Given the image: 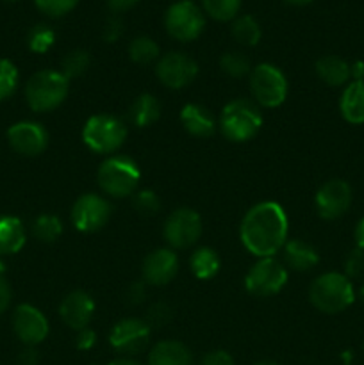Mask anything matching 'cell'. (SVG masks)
I'll list each match as a JSON object with an SVG mask.
<instances>
[{"instance_id": "6da1fadb", "label": "cell", "mask_w": 364, "mask_h": 365, "mask_svg": "<svg viewBox=\"0 0 364 365\" xmlns=\"http://www.w3.org/2000/svg\"><path fill=\"white\" fill-rule=\"evenodd\" d=\"M239 235L252 255L273 257L288 242V216L278 203H257L243 217Z\"/></svg>"}, {"instance_id": "7a4b0ae2", "label": "cell", "mask_w": 364, "mask_h": 365, "mask_svg": "<svg viewBox=\"0 0 364 365\" xmlns=\"http://www.w3.org/2000/svg\"><path fill=\"white\" fill-rule=\"evenodd\" d=\"M309 299L323 314H339L348 309L355 299V291L346 274L325 273L313 282Z\"/></svg>"}, {"instance_id": "3957f363", "label": "cell", "mask_w": 364, "mask_h": 365, "mask_svg": "<svg viewBox=\"0 0 364 365\" xmlns=\"http://www.w3.org/2000/svg\"><path fill=\"white\" fill-rule=\"evenodd\" d=\"M263 127L259 107L245 98L232 100L223 107L220 116L221 134L234 143L250 141Z\"/></svg>"}, {"instance_id": "277c9868", "label": "cell", "mask_w": 364, "mask_h": 365, "mask_svg": "<svg viewBox=\"0 0 364 365\" xmlns=\"http://www.w3.org/2000/svg\"><path fill=\"white\" fill-rule=\"evenodd\" d=\"M139 168L127 155H113L103 160L96 173L100 189L113 198H125L136 191L139 184Z\"/></svg>"}, {"instance_id": "5b68a950", "label": "cell", "mask_w": 364, "mask_h": 365, "mask_svg": "<svg viewBox=\"0 0 364 365\" xmlns=\"http://www.w3.org/2000/svg\"><path fill=\"white\" fill-rule=\"evenodd\" d=\"M68 95V78L61 71L43 70L32 75L25 86V100L36 113L57 109Z\"/></svg>"}, {"instance_id": "8992f818", "label": "cell", "mask_w": 364, "mask_h": 365, "mask_svg": "<svg viewBox=\"0 0 364 365\" xmlns=\"http://www.w3.org/2000/svg\"><path fill=\"white\" fill-rule=\"evenodd\" d=\"M127 127L118 118L109 114L91 116L82 130V141L95 153H113L123 145Z\"/></svg>"}, {"instance_id": "52a82bcc", "label": "cell", "mask_w": 364, "mask_h": 365, "mask_svg": "<svg viewBox=\"0 0 364 365\" xmlns=\"http://www.w3.org/2000/svg\"><path fill=\"white\" fill-rule=\"evenodd\" d=\"M250 89L256 102L263 107H278L288 96L285 75L273 64H259L250 75Z\"/></svg>"}, {"instance_id": "ba28073f", "label": "cell", "mask_w": 364, "mask_h": 365, "mask_svg": "<svg viewBox=\"0 0 364 365\" xmlns=\"http://www.w3.org/2000/svg\"><path fill=\"white\" fill-rule=\"evenodd\" d=\"M288 282V271L273 257L259 259L246 273V291L257 298H270L278 294Z\"/></svg>"}, {"instance_id": "9c48e42d", "label": "cell", "mask_w": 364, "mask_h": 365, "mask_svg": "<svg viewBox=\"0 0 364 365\" xmlns=\"http://www.w3.org/2000/svg\"><path fill=\"white\" fill-rule=\"evenodd\" d=\"M164 24L171 38L178 41H193L202 34L206 27V18L191 0H181L166 11Z\"/></svg>"}, {"instance_id": "30bf717a", "label": "cell", "mask_w": 364, "mask_h": 365, "mask_svg": "<svg viewBox=\"0 0 364 365\" xmlns=\"http://www.w3.org/2000/svg\"><path fill=\"white\" fill-rule=\"evenodd\" d=\"M202 235V220L191 209H177L164 223V239L171 248L184 250L195 245Z\"/></svg>"}, {"instance_id": "8fae6325", "label": "cell", "mask_w": 364, "mask_h": 365, "mask_svg": "<svg viewBox=\"0 0 364 365\" xmlns=\"http://www.w3.org/2000/svg\"><path fill=\"white\" fill-rule=\"evenodd\" d=\"M111 217V205L98 195H84L71 207V223L79 232L100 230Z\"/></svg>"}, {"instance_id": "7c38bea8", "label": "cell", "mask_w": 364, "mask_h": 365, "mask_svg": "<svg viewBox=\"0 0 364 365\" xmlns=\"http://www.w3.org/2000/svg\"><path fill=\"white\" fill-rule=\"evenodd\" d=\"M156 73L166 88L182 89L195 81L198 64L186 53L171 52L161 57L156 66Z\"/></svg>"}, {"instance_id": "4fadbf2b", "label": "cell", "mask_w": 364, "mask_h": 365, "mask_svg": "<svg viewBox=\"0 0 364 365\" xmlns=\"http://www.w3.org/2000/svg\"><path fill=\"white\" fill-rule=\"evenodd\" d=\"M352 205V187L341 178L328 180L318 189L316 210L323 220H338L345 216Z\"/></svg>"}, {"instance_id": "5bb4252c", "label": "cell", "mask_w": 364, "mask_h": 365, "mask_svg": "<svg viewBox=\"0 0 364 365\" xmlns=\"http://www.w3.org/2000/svg\"><path fill=\"white\" fill-rule=\"evenodd\" d=\"M150 341V327L143 319H121L120 323L114 324L111 331L109 342L114 351L121 355H136L141 353L148 346Z\"/></svg>"}, {"instance_id": "9a60e30c", "label": "cell", "mask_w": 364, "mask_h": 365, "mask_svg": "<svg viewBox=\"0 0 364 365\" xmlns=\"http://www.w3.org/2000/svg\"><path fill=\"white\" fill-rule=\"evenodd\" d=\"M7 141L11 148L25 157H36L45 152L49 145V134L34 121H20L7 130Z\"/></svg>"}, {"instance_id": "2e32d148", "label": "cell", "mask_w": 364, "mask_h": 365, "mask_svg": "<svg viewBox=\"0 0 364 365\" xmlns=\"http://www.w3.org/2000/svg\"><path fill=\"white\" fill-rule=\"evenodd\" d=\"M13 330L25 346H36L49 335V321L36 307L20 305L13 314Z\"/></svg>"}, {"instance_id": "e0dca14e", "label": "cell", "mask_w": 364, "mask_h": 365, "mask_svg": "<svg viewBox=\"0 0 364 365\" xmlns=\"http://www.w3.org/2000/svg\"><path fill=\"white\" fill-rule=\"evenodd\" d=\"M93 312H95V302L84 291L70 292L61 302L59 307L61 319L64 321V324H68V327L77 331L89 327L93 319Z\"/></svg>"}, {"instance_id": "ac0fdd59", "label": "cell", "mask_w": 364, "mask_h": 365, "mask_svg": "<svg viewBox=\"0 0 364 365\" xmlns=\"http://www.w3.org/2000/svg\"><path fill=\"white\" fill-rule=\"evenodd\" d=\"M178 271V259L171 250L161 248L146 255L143 262V278L146 284L166 285Z\"/></svg>"}, {"instance_id": "d6986e66", "label": "cell", "mask_w": 364, "mask_h": 365, "mask_svg": "<svg viewBox=\"0 0 364 365\" xmlns=\"http://www.w3.org/2000/svg\"><path fill=\"white\" fill-rule=\"evenodd\" d=\"M181 121L186 130L195 138H209L216 130L213 114L200 103H188L181 110Z\"/></svg>"}, {"instance_id": "ffe728a7", "label": "cell", "mask_w": 364, "mask_h": 365, "mask_svg": "<svg viewBox=\"0 0 364 365\" xmlns=\"http://www.w3.org/2000/svg\"><path fill=\"white\" fill-rule=\"evenodd\" d=\"M339 110L348 123H364V81H353L346 86L339 100Z\"/></svg>"}, {"instance_id": "44dd1931", "label": "cell", "mask_w": 364, "mask_h": 365, "mask_svg": "<svg viewBox=\"0 0 364 365\" xmlns=\"http://www.w3.org/2000/svg\"><path fill=\"white\" fill-rule=\"evenodd\" d=\"M150 365H193L191 351L182 342L164 341L153 346L148 355Z\"/></svg>"}, {"instance_id": "7402d4cb", "label": "cell", "mask_w": 364, "mask_h": 365, "mask_svg": "<svg viewBox=\"0 0 364 365\" xmlns=\"http://www.w3.org/2000/svg\"><path fill=\"white\" fill-rule=\"evenodd\" d=\"M284 259L285 264H288L291 269L300 271H309L320 262V257H318V252L307 242L300 241V239H293V241H288L284 245Z\"/></svg>"}, {"instance_id": "603a6c76", "label": "cell", "mask_w": 364, "mask_h": 365, "mask_svg": "<svg viewBox=\"0 0 364 365\" xmlns=\"http://www.w3.org/2000/svg\"><path fill=\"white\" fill-rule=\"evenodd\" d=\"M25 245V228L14 216L0 217V255H14Z\"/></svg>"}, {"instance_id": "cb8c5ba5", "label": "cell", "mask_w": 364, "mask_h": 365, "mask_svg": "<svg viewBox=\"0 0 364 365\" xmlns=\"http://www.w3.org/2000/svg\"><path fill=\"white\" fill-rule=\"evenodd\" d=\"M161 116V103L157 102V98L148 93H143L139 95L134 102L128 107V121H131L134 127L145 128L148 125L156 123Z\"/></svg>"}, {"instance_id": "d4e9b609", "label": "cell", "mask_w": 364, "mask_h": 365, "mask_svg": "<svg viewBox=\"0 0 364 365\" xmlns=\"http://www.w3.org/2000/svg\"><path fill=\"white\" fill-rule=\"evenodd\" d=\"M316 73L325 84L334 86V88L348 84V81L352 78L350 64L338 56H325L318 59Z\"/></svg>"}, {"instance_id": "484cf974", "label": "cell", "mask_w": 364, "mask_h": 365, "mask_svg": "<svg viewBox=\"0 0 364 365\" xmlns=\"http://www.w3.org/2000/svg\"><path fill=\"white\" fill-rule=\"evenodd\" d=\"M189 266H191L193 274H195L198 280H211V278L216 277L218 271H220L221 260L214 250L198 248L191 255Z\"/></svg>"}, {"instance_id": "4316f807", "label": "cell", "mask_w": 364, "mask_h": 365, "mask_svg": "<svg viewBox=\"0 0 364 365\" xmlns=\"http://www.w3.org/2000/svg\"><path fill=\"white\" fill-rule=\"evenodd\" d=\"M32 234L41 242H56L63 234V223L54 214H43L32 223Z\"/></svg>"}, {"instance_id": "83f0119b", "label": "cell", "mask_w": 364, "mask_h": 365, "mask_svg": "<svg viewBox=\"0 0 364 365\" xmlns=\"http://www.w3.org/2000/svg\"><path fill=\"white\" fill-rule=\"evenodd\" d=\"M232 34H234L236 41H239L241 45L253 46L261 39V27L252 16H239L232 24Z\"/></svg>"}, {"instance_id": "f1b7e54d", "label": "cell", "mask_w": 364, "mask_h": 365, "mask_svg": "<svg viewBox=\"0 0 364 365\" xmlns=\"http://www.w3.org/2000/svg\"><path fill=\"white\" fill-rule=\"evenodd\" d=\"M128 56L134 63L148 64L159 57V46L153 39L146 38V36H139V38L132 39V43L128 45Z\"/></svg>"}, {"instance_id": "f546056e", "label": "cell", "mask_w": 364, "mask_h": 365, "mask_svg": "<svg viewBox=\"0 0 364 365\" xmlns=\"http://www.w3.org/2000/svg\"><path fill=\"white\" fill-rule=\"evenodd\" d=\"M203 9L211 18L218 21H227L236 18L241 0H202Z\"/></svg>"}, {"instance_id": "4dcf8cb0", "label": "cell", "mask_w": 364, "mask_h": 365, "mask_svg": "<svg viewBox=\"0 0 364 365\" xmlns=\"http://www.w3.org/2000/svg\"><path fill=\"white\" fill-rule=\"evenodd\" d=\"M89 53L84 50H75V52L68 53L63 59V68H61V73L70 81V78H77L81 75H84L89 68Z\"/></svg>"}, {"instance_id": "1f68e13d", "label": "cell", "mask_w": 364, "mask_h": 365, "mask_svg": "<svg viewBox=\"0 0 364 365\" xmlns=\"http://www.w3.org/2000/svg\"><path fill=\"white\" fill-rule=\"evenodd\" d=\"M54 41H56V34H54V31L49 25L43 24L32 27L27 36L29 48L36 53H45L54 45Z\"/></svg>"}, {"instance_id": "d6a6232c", "label": "cell", "mask_w": 364, "mask_h": 365, "mask_svg": "<svg viewBox=\"0 0 364 365\" xmlns=\"http://www.w3.org/2000/svg\"><path fill=\"white\" fill-rule=\"evenodd\" d=\"M18 75L16 66L9 59H0V102L7 100L18 88Z\"/></svg>"}, {"instance_id": "836d02e7", "label": "cell", "mask_w": 364, "mask_h": 365, "mask_svg": "<svg viewBox=\"0 0 364 365\" xmlns=\"http://www.w3.org/2000/svg\"><path fill=\"white\" fill-rule=\"evenodd\" d=\"M220 66L225 73L231 75V77L234 78L245 77V75L250 73V61L245 53H238V52L225 53V56H221L220 59Z\"/></svg>"}, {"instance_id": "e575fe53", "label": "cell", "mask_w": 364, "mask_h": 365, "mask_svg": "<svg viewBox=\"0 0 364 365\" xmlns=\"http://www.w3.org/2000/svg\"><path fill=\"white\" fill-rule=\"evenodd\" d=\"M134 209L143 216H153L161 210V200L153 191L143 189L134 195Z\"/></svg>"}, {"instance_id": "d590c367", "label": "cell", "mask_w": 364, "mask_h": 365, "mask_svg": "<svg viewBox=\"0 0 364 365\" xmlns=\"http://www.w3.org/2000/svg\"><path fill=\"white\" fill-rule=\"evenodd\" d=\"M38 9L45 13L46 16H63V14L70 13L79 0H34Z\"/></svg>"}, {"instance_id": "8d00e7d4", "label": "cell", "mask_w": 364, "mask_h": 365, "mask_svg": "<svg viewBox=\"0 0 364 365\" xmlns=\"http://www.w3.org/2000/svg\"><path fill=\"white\" fill-rule=\"evenodd\" d=\"M170 319H171L170 307H168L166 303H153V305L148 309L145 323L148 324L150 328H161L163 324H166Z\"/></svg>"}, {"instance_id": "74e56055", "label": "cell", "mask_w": 364, "mask_h": 365, "mask_svg": "<svg viewBox=\"0 0 364 365\" xmlns=\"http://www.w3.org/2000/svg\"><path fill=\"white\" fill-rule=\"evenodd\" d=\"M364 273V252L360 248H355L350 252V255L345 260V274L348 278H357Z\"/></svg>"}, {"instance_id": "f35d334b", "label": "cell", "mask_w": 364, "mask_h": 365, "mask_svg": "<svg viewBox=\"0 0 364 365\" xmlns=\"http://www.w3.org/2000/svg\"><path fill=\"white\" fill-rule=\"evenodd\" d=\"M145 298H146V289L143 282H134V284L128 285L127 291H125V302L132 307L143 303L145 302Z\"/></svg>"}, {"instance_id": "ab89813d", "label": "cell", "mask_w": 364, "mask_h": 365, "mask_svg": "<svg viewBox=\"0 0 364 365\" xmlns=\"http://www.w3.org/2000/svg\"><path fill=\"white\" fill-rule=\"evenodd\" d=\"M200 365H234V360L227 351H211L202 359Z\"/></svg>"}, {"instance_id": "60d3db41", "label": "cell", "mask_w": 364, "mask_h": 365, "mask_svg": "<svg viewBox=\"0 0 364 365\" xmlns=\"http://www.w3.org/2000/svg\"><path fill=\"white\" fill-rule=\"evenodd\" d=\"M121 31H123V25H121V21L118 20V18H109L106 24V27H103V39L109 43L116 41V39L121 36Z\"/></svg>"}, {"instance_id": "b9f144b4", "label": "cell", "mask_w": 364, "mask_h": 365, "mask_svg": "<svg viewBox=\"0 0 364 365\" xmlns=\"http://www.w3.org/2000/svg\"><path fill=\"white\" fill-rule=\"evenodd\" d=\"M96 342V334L91 328H82L77 331V339H75V344L79 349H91Z\"/></svg>"}, {"instance_id": "7bdbcfd3", "label": "cell", "mask_w": 364, "mask_h": 365, "mask_svg": "<svg viewBox=\"0 0 364 365\" xmlns=\"http://www.w3.org/2000/svg\"><path fill=\"white\" fill-rule=\"evenodd\" d=\"M11 296H13V292H11L9 284L4 280V277H0V314H4L9 309Z\"/></svg>"}, {"instance_id": "ee69618b", "label": "cell", "mask_w": 364, "mask_h": 365, "mask_svg": "<svg viewBox=\"0 0 364 365\" xmlns=\"http://www.w3.org/2000/svg\"><path fill=\"white\" fill-rule=\"evenodd\" d=\"M18 362H20V365H38L39 353L36 351L34 346H27V348L20 353V356H18Z\"/></svg>"}, {"instance_id": "f6af8a7d", "label": "cell", "mask_w": 364, "mask_h": 365, "mask_svg": "<svg viewBox=\"0 0 364 365\" xmlns=\"http://www.w3.org/2000/svg\"><path fill=\"white\" fill-rule=\"evenodd\" d=\"M136 4H138V0H107V6H109L113 11H116V13L131 9V7L136 6Z\"/></svg>"}, {"instance_id": "bcb514c9", "label": "cell", "mask_w": 364, "mask_h": 365, "mask_svg": "<svg viewBox=\"0 0 364 365\" xmlns=\"http://www.w3.org/2000/svg\"><path fill=\"white\" fill-rule=\"evenodd\" d=\"M350 73L353 81H364V61H355L350 64Z\"/></svg>"}, {"instance_id": "7dc6e473", "label": "cell", "mask_w": 364, "mask_h": 365, "mask_svg": "<svg viewBox=\"0 0 364 365\" xmlns=\"http://www.w3.org/2000/svg\"><path fill=\"white\" fill-rule=\"evenodd\" d=\"M355 241H357V248H360L364 252V217L359 221L355 228Z\"/></svg>"}, {"instance_id": "c3c4849f", "label": "cell", "mask_w": 364, "mask_h": 365, "mask_svg": "<svg viewBox=\"0 0 364 365\" xmlns=\"http://www.w3.org/2000/svg\"><path fill=\"white\" fill-rule=\"evenodd\" d=\"M109 365H141L139 362H136V360H128V359H118L114 360V362H111Z\"/></svg>"}, {"instance_id": "681fc988", "label": "cell", "mask_w": 364, "mask_h": 365, "mask_svg": "<svg viewBox=\"0 0 364 365\" xmlns=\"http://www.w3.org/2000/svg\"><path fill=\"white\" fill-rule=\"evenodd\" d=\"M289 4H295V6H303V4H309L310 0H285Z\"/></svg>"}, {"instance_id": "f907efd6", "label": "cell", "mask_w": 364, "mask_h": 365, "mask_svg": "<svg viewBox=\"0 0 364 365\" xmlns=\"http://www.w3.org/2000/svg\"><path fill=\"white\" fill-rule=\"evenodd\" d=\"M4 271H6V264H4V260L0 259V277L4 274Z\"/></svg>"}, {"instance_id": "816d5d0a", "label": "cell", "mask_w": 364, "mask_h": 365, "mask_svg": "<svg viewBox=\"0 0 364 365\" xmlns=\"http://www.w3.org/2000/svg\"><path fill=\"white\" fill-rule=\"evenodd\" d=\"M257 365H278V364H275V362H261V364H257Z\"/></svg>"}, {"instance_id": "f5cc1de1", "label": "cell", "mask_w": 364, "mask_h": 365, "mask_svg": "<svg viewBox=\"0 0 364 365\" xmlns=\"http://www.w3.org/2000/svg\"><path fill=\"white\" fill-rule=\"evenodd\" d=\"M360 299H363V303H364V285H363V289H360Z\"/></svg>"}, {"instance_id": "db71d44e", "label": "cell", "mask_w": 364, "mask_h": 365, "mask_svg": "<svg viewBox=\"0 0 364 365\" xmlns=\"http://www.w3.org/2000/svg\"><path fill=\"white\" fill-rule=\"evenodd\" d=\"M6 2H16V0H6Z\"/></svg>"}]
</instances>
